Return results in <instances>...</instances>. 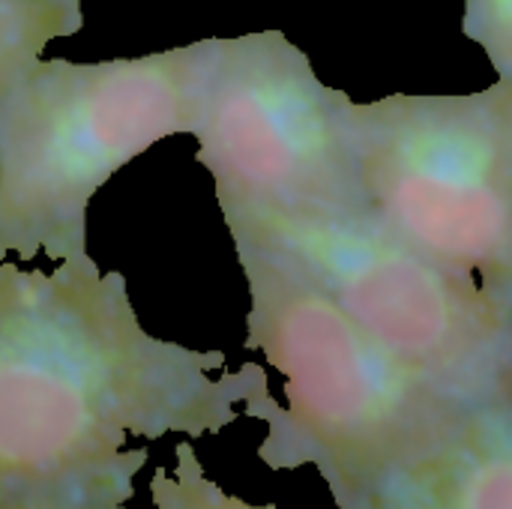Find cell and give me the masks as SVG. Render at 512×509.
Segmentation results:
<instances>
[{"label":"cell","instance_id":"1","mask_svg":"<svg viewBox=\"0 0 512 509\" xmlns=\"http://www.w3.org/2000/svg\"><path fill=\"white\" fill-rule=\"evenodd\" d=\"M222 366L150 336L90 255L51 273L0 261V509H123L147 465L126 435L222 432L270 390L258 363L210 378Z\"/></svg>","mask_w":512,"mask_h":509},{"label":"cell","instance_id":"2","mask_svg":"<svg viewBox=\"0 0 512 509\" xmlns=\"http://www.w3.org/2000/svg\"><path fill=\"white\" fill-rule=\"evenodd\" d=\"M249 282L246 348L285 375L288 408L270 390L243 405L267 423L258 459L270 471L315 465L339 509H363L375 483L432 447L471 408L372 339L294 258L234 246Z\"/></svg>","mask_w":512,"mask_h":509},{"label":"cell","instance_id":"3","mask_svg":"<svg viewBox=\"0 0 512 509\" xmlns=\"http://www.w3.org/2000/svg\"><path fill=\"white\" fill-rule=\"evenodd\" d=\"M204 60L207 39L129 60H36L0 111V261L87 255L90 198L195 129Z\"/></svg>","mask_w":512,"mask_h":509},{"label":"cell","instance_id":"4","mask_svg":"<svg viewBox=\"0 0 512 509\" xmlns=\"http://www.w3.org/2000/svg\"><path fill=\"white\" fill-rule=\"evenodd\" d=\"M348 105L282 30L207 39L192 135L231 237L366 213Z\"/></svg>","mask_w":512,"mask_h":509},{"label":"cell","instance_id":"5","mask_svg":"<svg viewBox=\"0 0 512 509\" xmlns=\"http://www.w3.org/2000/svg\"><path fill=\"white\" fill-rule=\"evenodd\" d=\"M366 210L429 258L483 276L512 252V78L468 96L348 105Z\"/></svg>","mask_w":512,"mask_h":509},{"label":"cell","instance_id":"6","mask_svg":"<svg viewBox=\"0 0 512 509\" xmlns=\"http://www.w3.org/2000/svg\"><path fill=\"white\" fill-rule=\"evenodd\" d=\"M234 246L294 258L372 339L468 402L512 399V330L477 276L366 213L279 222Z\"/></svg>","mask_w":512,"mask_h":509},{"label":"cell","instance_id":"7","mask_svg":"<svg viewBox=\"0 0 512 509\" xmlns=\"http://www.w3.org/2000/svg\"><path fill=\"white\" fill-rule=\"evenodd\" d=\"M363 509H512V399L471 408L432 447L393 465Z\"/></svg>","mask_w":512,"mask_h":509},{"label":"cell","instance_id":"8","mask_svg":"<svg viewBox=\"0 0 512 509\" xmlns=\"http://www.w3.org/2000/svg\"><path fill=\"white\" fill-rule=\"evenodd\" d=\"M84 24L81 0H0V111L39 51Z\"/></svg>","mask_w":512,"mask_h":509},{"label":"cell","instance_id":"9","mask_svg":"<svg viewBox=\"0 0 512 509\" xmlns=\"http://www.w3.org/2000/svg\"><path fill=\"white\" fill-rule=\"evenodd\" d=\"M174 453V477H168V471L159 468L150 480V495L156 509H276L273 504L252 507L234 495H225L213 480H207L192 444H177Z\"/></svg>","mask_w":512,"mask_h":509},{"label":"cell","instance_id":"10","mask_svg":"<svg viewBox=\"0 0 512 509\" xmlns=\"http://www.w3.org/2000/svg\"><path fill=\"white\" fill-rule=\"evenodd\" d=\"M462 33L483 45L501 78H512V0H465Z\"/></svg>","mask_w":512,"mask_h":509},{"label":"cell","instance_id":"11","mask_svg":"<svg viewBox=\"0 0 512 509\" xmlns=\"http://www.w3.org/2000/svg\"><path fill=\"white\" fill-rule=\"evenodd\" d=\"M480 288L486 291V297L495 303L498 315L504 318V324L512 330V252L507 261H501L495 270L477 276Z\"/></svg>","mask_w":512,"mask_h":509}]
</instances>
